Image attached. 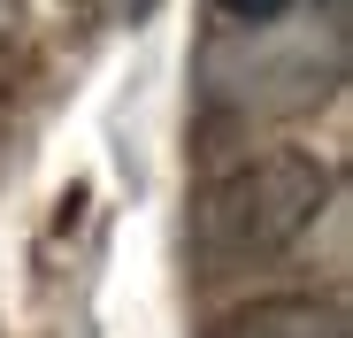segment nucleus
<instances>
[{
	"instance_id": "3",
	"label": "nucleus",
	"mask_w": 353,
	"mask_h": 338,
	"mask_svg": "<svg viewBox=\"0 0 353 338\" xmlns=\"http://www.w3.org/2000/svg\"><path fill=\"white\" fill-rule=\"evenodd\" d=\"M208 338H353V323L330 292H261L215 315Z\"/></svg>"
},
{
	"instance_id": "2",
	"label": "nucleus",
	"mask_w": 353,
	"mask_h": 338,
	"mask_svg": "<svg viewBox=\"0 0 353 338\" xmlns=\"http://www.w3.org/2000/svg\"><path fill=\"white\" fill-rule=\"evenodd\" d=\"M338 208V169L315 161V154H246L215 169V177L192 192V261L208 277H246V269H269L284 254H300L307 231Z\"/></svg>"
},
{
	"instance_id": "6",
	"label": "nucleus",
	"mask_w": 353,
	"mask_h": 338,
	"mask_svg": "<svg viewBox=\"0 0 353 338\" xmlns=\"http://www.w3.org/2000/svg\"><path fill=\"white\" fill-rule=\"evenodd\" d=\"M123 8H131V16H146V8H154V0H123Z\"/></svg>"
},
{
	"instance_id": "1",
	"label": "nucleus",
	"mask_w": 353,
	"mask_h": 338,
	"mask_svg": "<svg viewBox=\"0 0 353 338\" xmlns=\"http://www.w3.org/2000/svg\"><path fill=\"white\" fill-rule=\"evenodd\" d=\"M200 100L230 123H284L315 116L345 85V0H292L284 16L215 31L192 70Z\"/></svg>"
},
{
	"instance_id": "4",
	"label": "nucleus",
	"mask_w": 353,
	"mask_h": 338,
	"mask_svg": "<svg viewBox=\"0 0 353 338\" xmlns=\"http://www.w3.org/2000/svg\"><path fill=\"white\" fill-rule=\"evenodd\" d=\"M208 8H215L223 23H261V16H284L292 0H208Z\"/></svg>"
},
{
	"instance_id": "5",
	"label": "nucleus",
	"mask_w": 353,
	"mask_h": 338,
	"mask_svg": "<svg viewBox=\"0 0 353 338\" xmlns=\"http://www.w3.org/2000/svg\"><path fill=\"white\" fill-rule=\"evenodd\" d=\"M16 23H23V0H0V46L16 39Z\"/></svg>"
}]
</instances>
